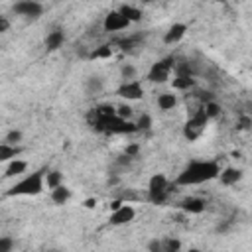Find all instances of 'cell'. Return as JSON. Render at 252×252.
<instances>
[{
	"label": "cell",
	"mask_w": 252,
	"mask_h": 252,
	"mask_svg": "<svg viewBox=\"0 0 252 252\" xmlns=\"http://www.w3.org/2000/svg\"><path fill=\"white\" fill-rule=\"evenodd\" d=\"M220 165L217 159H191L173 179V185L177 187H191L201 185L213 179H219Z\"/></svg>",
	"instance_id": "cell-1"
},
{
	"label": "cell",
	"mask_w": 252,
	"mask_h": 252,
	"mask_svg": "<svg viewBox=\"0 0 252 252\" xmlns=\"http://www.w3.org/2000/svg\"><path fill=\"white\" fill-rule=\"evenodd\" d=\"M45 173H47L45 167L28 173L24 179L14 183L8 191H4V197H33V195H39L45 189Z\"/></svg>",
	"instance_id": "cell-2"
},
{
	"label": "cell",
	"mask_w": 252,
	"mask_h": 252,
	"mask_svg": "<svg viewBox=\"0 0 252 252\" xmlns=\"http://www.w3.org/2000/svg\"><path fill=\"white\" fill-rule=\"evenodd\" d=\"M207 124H209V116L205 114V108H203V104H201V106L187 118V122L183 124V138H185L187 142H197V140L205 134Z\"/></svg>",
	"instance_id": "cell-3"
},
{
	"label": "cell",
	"mask_w": 252,
	"mask_h": 252,
	"mask_svg": "<svg viewBox=\"0 0 252 252\" xmlns=\"http://www.w3.org/2000/svg\"><path fill=\"white\" fill-rule=\"evenodd\" d=\"M175 65H177V61H175L173 55L161 57V59H158L156 63H152V67H150L148 73H146V79H148L150 83H156V85L167 83L169 77H171V73L175 71Z\"/></svg>",
	"instance_id": "cell-4"
},
{
	"label": "cell",
	"mask_w": 252,
	"mask_h": 252,
	"mask_svg": "<svg viewBox=\"0 0 252 252\" xmlns=\"http://www.w3.org/2000/svg\"><path fill=\"white\" fill-rule=\"evenodd\" d=\"M12 12L26 20H37L43 14V4H39L35 0H20L12 6Z\"/></svg>",
	"instance_id": "cell-5"
},
{
	"label": "cell",
	"mask_w": 252,
	"mask_h": 252,
	"mask_svg": "<svg viewBox=\"0 0 252 252\" xmlns=\"http://www.w3.org/2000/svg\"><path fill=\"white\" fill-rule=\"evenodd\" d=\"M171 87L175 91H189L195 87V79H193V73L189 69V65H175V75L171 79Z\"/></svg>",
	"instance_id": "cell-6"
},
{
	"label": "cell",
	"mask_w": 252,
	"mask_h": 252,
	"mask_svg": "<svg viewBox=\"0 0 252 252\" xmlns=\"http://www.w3.org/2000/svg\"><path fill=\"white\" fill-rule=\"evenodd\" d=\"M116 94L124 100H142L144 98V85L136 79V81H128V83H120V87L116 89Z\"/></svg>",
	"instance_id": "cell-7"
},
{
	"label": "cell",
	"mask_w": 252,
	"mask_h": 252,
	"mask_svg": "<svg viewBox=\"0 0 252 252\" xmlns=\"http://www.w3.org/2000/svg\"><path fill=\"white\" fill-rule=\"evenodd\" d=\"M130 28V22L118 12V10H110L104 20H102V30L108 32V33H114V32H122V30H128Z\"/></svg>",
	"instance_id": "cell-8"
},
{
	"label": "cell",
	"mask_w": 252,
	"mask_h": 252,
	"mask_svg": "<svg viewBox=\"0 0 252 252\" xmlns=\"http://www.w3.org/2000/svg\"><path fill=\"white\" fill-rule=\"evenodd\" d=\"M138 132V126L130 120H122L118 116H112L106 124H104V132L102 134H134Z\"/></svg>",
	"instance_id": "cell-9"
},
{
	"label": "cell",
	"mask_w": 252,
	"mask_h": 252,
	"mask_svg": "<svg viewBox=\"0 0 252 252\" xmlns=\"http://www.w3.org/2000/svg\"><path fill=\"white\" fill-rule=\"evenodd\" d=\"M134 219H136V209H134L132 205L124 203V205H122L118 211H112V213H110L108 222H110L112 226H122V224L132 222Z\"/></svg>",
	"instance_id": "cell-10"
},
{
	"label": "cell",
	"mask_w": 252,
	"mask_h": 252,
	"mask_svg": "<svg viewBox=\"0 0 252 252\" xmlns=\"http://www.w3.org/2000/svg\"><path fill=\"white\" fill-rule=\"evenodd\" d=\"M185 33H187V24L175 22V24H171V26L167 28V32L163 33V43H165V45H175V43H179V41L185 37Z\"/></svg>",
	"instance_id": "cell-11"
},
{
	"label": "cell",
	"mask_w": 252,
	"mask_h": 252,
	"mask_svg": "<svg viewBox=\"0 0 252 252\" xmlns=\"http://www.w3.org/2000/svg\"><path fill=\"white\" fill-rule=\"evenodd\" d=\"M242 169L240 167H232V165H228V167H224V169H220V173H219V181H220V185H224V187H232V185H236L240 179H242Z\"/></svg>",
	"instance_id": "cell-12"
},
{
	"label": "cell",
	"mask_w": 252,
	"mask_h": 252,
	"mask_svg": "<svg viewBox=\"0 0 252 252\" xmlns=\"http://www.w3.org/2000/svg\"><path fill=\"white\" fill-rule=\"evenodd\" d=\"M179 209L185 215H201L205 211V201L201 197H185L179 201Z\"/></svg>",
	"instance_id": "cell-13"
},
{
	"label": "cell",
	"mask_w": 252,
	"mask_h": 252,
	"mask_svg": "<svg viewBox=\"0 0 252 252\" xmlns=\"http://www.w3.org/2000/svg\"><path fill=\"white\" fill-rule=\"evenodd\" d=\"M63 43H65V33H63V30H51V32L45 35V41H43L45 51H57Z\"/></svg>",
	"instance_id": "cell-14"
},
{
	"label": "cell",
	"mask_w": 252,
	"mask_h": 252,
	"mask_svg": "<svg viewBox=\"0 0 252 252\" xmlns=\"http://www.w3.org/2000/svg\"><path fill=\"white\" fill-rule=\"evenodd\" d=\"M169 181L165 177V173H154L148 179V193H158V191H167Z\"/></svg>",
	"instance_id": "cell-15"
},
{
	"label": "cell",
	"mask_w": 252,
	"mask_h": 252,
	"mask_svg": "<svg viewBox=\"0 0 252 252\" xmlns=\"http://www.w3.org/2000/svg\"><path fill=\"white\" fill-rule=\"evenodd\" d=\"M116 10H118L130 24H136V22L142 20V10H140L138 6H132V4H120Z\"/></svg>",
	"instance_id": "cell-16"
},
{
	"label": "cell",
	"mask_w": 252,
	"mask_h": 252,
	"mask_svg": "<svg viewBox=\"0 0 252 252\" xmlns=\"http://www.w3.org/2000/svg\"><path fill=\"white\" fill-rule=\"evenodd\" d=\"M102 89H104L102 77H98V75L87 77V81H85V93H87V94H91V96H93V94H100Z\"/></svg>",
	"instance_id": "cell-17"
},
{
	"label": "cell",
	"mask_w": 252,
	"mask_h": 252,
	"mask_svg": "<svg viewBox=\"0 0 252 252\" xmlns=\"http://www.w3.org/2000/svg\"><path fill=\"white\" fill-rule=\"evenodd\" d=\"M175 106H177V94H173L171 91L161 93V94L158 96V108H159V110L167 112V110H173Z\"/></svg>",
	"instance_id": "cell-18"
},
{
	"label": "cell",
	"mask_w": 252,
	"mask_h": 252,
	"mask_svg": "<svg viewBox=\"0 0 252 252\" xmlns=\"http://www.w3.org/2000/svg\"><path fill=\"white\" fill-rule=\"evenodd\" d=\"M22 154V148L20 146H10V144H6V142H2L0 144V161H12V159H16V156H20Z\"/></svg>",
	"instance_id": "cell-19"
},
{
	"label": "cell",
	"mask_w": 252,
	"mask_h": 252,
	"mask_svg": "<svg viewBox=\"0 0 252 252\" xmlns=\"http://www.w3.org/2000/svg\"><path fill=\"white\" fill-rule=\"evenodd\" d=\"M28 169V161H24V159H12L8 165H6V169H4V177H16V175H20V173H24Z\"/></svg>",
	"instance_id": "cell-20"
},
{
	"label": "cell",
	"mask_w": 252,
	"mask_h": 252,
	"mask_svg": "<svg viewBox=\"0 0 252 252\" xmlns=\"http://www.w3.org/2000/svg\"><path fill=\"white\" fill-rule=\"evenodd\" d=\"M69 199H71V189L67 185H59L57 189L51 191V201L55 205H65Z\"/></svg>",
	"instance_id": "cell-21"
},
{
	"label": "cell",
	"mask_w": 252,
	"mask_h": 252,
	"mask_svg": "<svg viewBox=\"0 0 252 252\" xmlns=\"http://www.w3.org/2000/svg\"><path fill=\"white\" fill-rule=\"evenodd\" d=\"M45 185L51 191L57 189L59 185H63V173L59 169H47V173H45Z\"/></svg>",
	"instance_id": "cell-22"
},
{
	"label": "cell",
	"mask_w": 252,
	"mask_h": 252,
	"mask_svg": "<svg viewBox=\"0 0 252 252\" xmlns=\"http://www.w3.org/2000/svg\"><path fill=\"white\" fill-rule=\"evenodd\" d=\"M112 53H114L112 45H110V43H102V45L94 47V49L89 53V59H110Z\"/></svg>",
	"instance_id": "cell-23"
},
{
	"label": "cell",
	"mask_w": 252,
	"mask_h": 252,
	"mask_svg": "<svg viewBox=\"0 0 252 252\" xmlns=\"http://www.w3.org/2000/svg\"><path fill=\"white\" fill-rule=\"evenodd\" d=\"M136 67L132 63H122L120 65V79L122 83H128V81H136Z\"/></svg>",
	"instance_id": "cell-24"
},
{
	"label": "cell",
	"mask_w": 252,
	"mask_h": 252,
	"mask_svg": "<svg viewBox=\"0 0 252 252\" xmlns=\"http://www.w3.org/2000/svg\"><path fill=\"white\" fill-rule=\"evenodd\" d=\"M203 108H205V114L209 116V120H215V118H219V116H220V112H222L220 104H219V102H215V100H211V102H205V104H203Z\"/></svg>",
	"instance_id": "cell-25"
},
{
	"label": "cell",
	"mask_w": 252,
	"mask_h": 252,
	"mask_svg": "<svg viewBox=\"0 0 252 252\" xmlns=\"http://www.w3.org/2000/svg\"><path fill=\"white\" fill-rule=\"evenodd\" d=\"M163 252H183L181 250V240L179 238H163Z\"/></svg>",
	"instance_id": "cell-26"
},
{
	"label": "cell",
	"mask_w": 252,
	"mask_h": 252,
	"mask_svg": "<svg viewBox=\"0 0 252 252\" xmlns=\"http://www.w3.org/2000/svg\"><path fill=\"white\" fill-rule=\"evenodd\" d=\"M169 197V189L167 191H158V193H148V201L152 205H163Z\"/></svg>",
	"instance_id": "cell-27"
},
{
	"label": "cell",
	"mask_w": 252,
	"mask_h": 252,
	"mask_svg": "<svg viewBox=\"0 0 252 252\" xmlns=\"http://www.w3.org/2000/svg\"><path fill=\"white\" fill-rule=\"evenodd\" d=\"M4 142L10 144V146H18L22 142V130H10V132H6Z\"/></svg>",
	"instance_id": "cell-28"
},
{
	"label": "cell",
	"mask_w": 252,
	"mask_h": 252,
	"mask_svg": "<svg viewBox=\"0 0 252 252\" xmlns=\"http://www.w3.org/2000/svg\"><path fill=\"white\" fill-rule=\"evenodd\" d=\"M136 126H138V130H150L152 128V116L150 114H140V118H138V122H136Z\"/></svg>",
	"instance_id": "cell-29"
},
{
	"label": "cell",
	"mask_w": 252,
	"mask_h": 252,
	"mask_svg": "<svg viewBox=\"0 0 252 252\" xmlns=\"http://www.w3.org/2000/svg\"><path fill=\"white\" fill-rule=\"evenodd\" d=\"M148 252H163V238H152L146 246Z\"/></svg>",
	"instance_id": "cell-30"
},
{
	"label": "cell",
	"mask_w": 252,
	"mask_h": 252,
	"mask_svg": "<svg viewBox=\"0 0 252 252\" xmlns=\"http://www.w3.org/2000/svg\"><path fill=\"white\" fill-rule=\"evenodd\" d=\"M116 116L122 118V120H130V116H132V106H128V104L116 106Z\"/></svg>",
	"instance_id": "cell-31"
},
{
	"label": "cell",
	"mask_w": 252,
	"mask_h": 252,
	"mask_svg": "<svg viewBox=\"0 0 252 252\" xmlns=\"http://www.w3.org/2000/svg\"><path fill=\"white\" fill-rule=\"evenodd\" d=\"M14 248V240L10 236H2L0 238V252H12Z\"/></svg>",
	"instance_id": "cell-32"
},
{
	"label": "cell",
	"mask_w": 252,
	"mask_h": 252,
	"mask_svg": "<svg viewBox=\"0 0 252 252\" xmlns=\"http://www.w3.org/2000/svg\"><path fill=\"white\" fill-rule=\"evenodd\" d=\"M138 152H140V144H130V146H126L124 156H128V158L132 159V158H136V156H138Z\"/></svg>",
	"instance_id": "cell-33"
},
{
	"label": "cell",
	"mask_w": 252,
	"mask_h": 252,
	"mask_svg": "<svg viewBox=\"0 0 252 252\" xmlns=\"http://www.w3.org/2000/svg\"><path fill=\"white\" fill-rule=\"evenodd\" d=\"M136 41H138V37H128V39H122V41H120L122 51H130V49L136 45Z\"/></svg>",
	"instance_id": "cell-34"
},
{
	"label": "cell",
	"mask_w": 252,
	"mask_h": 252,
	"mask_svg": "<svg viewBox=\"0 0 252 252\" xmlns=\"http://www.w3.org/2000/svg\"><path fill=\"white\" fill-rule=\"evenodd\" d=\"M252 126V120L248 118V116H240V122H238V130H246V128H250Z\"/></svg>",
	"instance_id": "cell-35"
},
{
	"label": "cell",
	"mask_w": 252,
	"mask_h": 252,
	"mask_svg": "<svg viewBox=\"0 0 252 252\" xmlns=\"http://www.w3.org/2000/svg\"><path fill=\"white\" fill-rule=\"evenodd\" d=\"M10 30V20L6 16H0V33H6Z\"/></svg>",
	"instance_id": "cell-36"
},
{
	"label": "cell",
	"mask_w": 252,
	"mask_h": 252,
	"mask_svg": "<svg viewBox=\"0 0 252 252\" xmlns=\"http://www.w3.org/2000/svg\"><path fill=\"white\" fill-rule=\"evenodd\" d=\"M124 203H126L124 199H112V201H110V213H112V211H118Z\"/></svg>",
	"instance_id": "cell-37"
},
{
	"label": "cell",
	"mask_w": 252,
	"mask_h": 252,
	"mask_svg": "<svg viewBox=\"0 0 252 252\" xmlns=\"http://www.w3.org/2000/svg\"><path fill=\"white\" fill-rule=\"evenodd\" d=\"M83 207H87V209H94V207H96V199H94V197L85 199V201H83Z\"/></svg>",
	"instance_id": "cell-38"
},
{
	"label": "cell",
	"mask_w": 252,
	"mask_h": 252,
	"mask_svg": "<svg viewBox=\"0 0 252 252\" xmlns=\"http://www.w3.org/2000/svg\"><path fill=\"white\" fill-rule=\"evenodd\" d=\"M187 252H203V250H199V248H189Z\"/></svg>",
	"instance_id": "cell-39"
}]
</instances>
